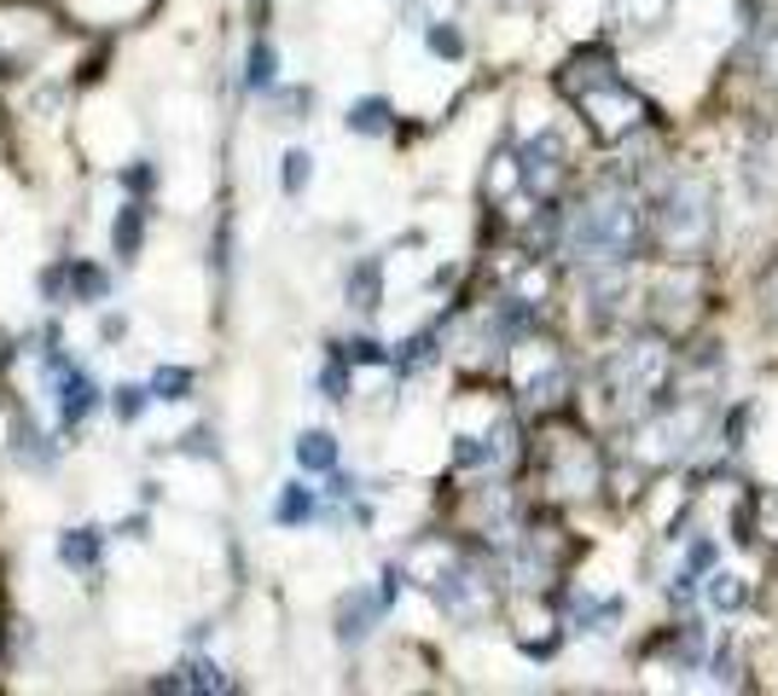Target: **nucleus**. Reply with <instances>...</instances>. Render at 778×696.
Segmentation results:
<instances>
[{"mask_svg": "<svg viewBox=\"0 0 778 696\" xmlns=\"http://www.w3.org/2000/svg\"><path fill=\"white\" fill-rule=\"evenodd\" d=\"M558 81H564V93L587 111V122H592V134H599V139H622V134L645 128V122L657 116V111H651V99L633 93L627 81H622L610 47H581V53L564 65Z\"/></svg>", "mask_w": 778, "mask_h": 696, "instance_id": "nucleus-1", "label": "nucleus"}, {"mask_svg": "<svg viewBox=\"0 0 778 696\" xmlns=\"http://www.w3.org/2000/svg\"><path fill=\"white\" fill-rule=\"evenodd\" d=\"M640 238H645V215H640V203H633V192L604 187L569 215L564 250L576 261H610V268H622V261L640 250Z\"/></svg>", "mask_w": 778, "mask_h": 696, "instance_id": "nucleus-2", "label": "nucleus"}, {"mask_svg": "<svg viewBox=\"0 0 778 696\" xmlns=\"http://www.w3.org/2000/svg\"><path fill=\"white\" fill-rule=\"evenodd\" d=\"M714 244V187L703 175H674L657 203V250L668 261H703Z\"/></svg>", "mask_w": 778, "mask_h": 696, "instance_id": "nucleus-3", "label": "nucleus"}, {"mask_svg": "<svg viewBox=\"0 0 778 696\" xmlns=\"http://www.w3.org/2000/svg\"><path fill=\"white\" fill-rule=\"evenodd\" d=\"M41 366H47V378H53V389H58V424L76 429V424L99 406V383H93V378H88V372H81V366L65 355L58 332H47V355H41Z\"/></svg>", "mask_w": 778, "mask_h": 696, "instance_id": "nucleus-4", "label": "nucleus"}, {"mask_svg": "<svg viewBox=\"0 0 778 696\" xmlns=\"http://www.w3.org/2000/svg\"><path fill=\"white\" fill-rule=\"evenodd\" d=\"M518 175H523V192L529 198H541V203H552L564 192V180H569V162H564V139L552 134V128H541L535 139L523 146V162H518Z\"/></svg>", "mask_w": 778, "mask_h": 696, "instance_id": "nucleus-5", "label": "nucleus"}, {"mask_svg": "<svg viewBox=\"0 0 778 696\" xmlns=\"http://www.w3.org/2000/svg\"><path fill=\"white\" fill-rule=\"evenodd\" d=\"M698 429H703V413L698 406H674V413H663L657 424L645 429V464H680L691 453V441H698Z\"/></svg>", "mask_w": 778, "mask_h": 696, "instance_id": "nucleus-6", "label": "nucleus"}, {"mask_svg": "<svg viewBox=\"0 0 778 696\" xmlns=\"http://www.w3.org/2000/svg\"><path fill=\"white\" fill-rule=\"evenodd\" d=\"M546 482L558 487V494H587V487H599V453L581 441V436H564L552 441V464H546Z\"/></svg>", "mask_w": 778, "mask_h": 696, "instance_id": "nucleus-7", "label": "nucleus"}, {"mask_svg": "<svg viewBox=\"0 0 778 696\" xmlns=\"http://www.w3.org/2000/svg\"><path fill=\"white\" fill-rule=\"evenodd\" d=\"M99 558H105V528H65L58 535V563L76 575H93Z\"/></svg>", "mask_w": 778, "mask_h": 696, "instance_id": "nucleus-8", "label": "nucleus"}, {"mask_svg": "<svg viewBox=\"0 0 778 696\" xmlns=\"http://www.w3.org/2000/svg\"><path fill=\"white\" fill-rule=\"evenodd\" d=\"M378 616H384V604L373 598V592H349V598H343V609H337V639H343V644H360L366 627H373Z\"/></svg>", "mask_w": 778, "mask_h": 696, "instance_id": "nucleus-9", "label": "nucleus"}, {"mask_svg": "<svg viewBox=\"0 0 778 696\" xmlns=\"http://www.w3.org/2000/svg\"><path fill=\"white\" fill-rule=\"evenodd\" d=\"M314 510H320L314 487L285 482V487H279V499H274V523H279V528H302V523H314Z\"/></svg>", "mask_w": 778, "mask_h": 696, "instance_id": "nucleus-10", "label": "nucleus"}, {"mask_svg": "<svg viewBox=\"0 0 778 696\" xmlns=\"http://www.w3.org/2000/svg\"><path fill=\"white\" fill-rule=\"evenodd\" d=\"M111 244H116V261L140 256V244H146V203H122L116 227H111Z\"/></svg>", "mask_w": 778, "mask_h": 696, "instance_id": "nucleus-11", "label": "nucleus"}, {"mask_svg": "<svg viewBox=\"0 0 778 696\" xmlns=\"http://www.w3.org/2000/svg\"><path fill=\"white\" fill-rule=\"evenodd\" d=\"M349 128L355 134H366V139H378V134H389V128H396V105H389V99H355V105H349Z\"/></svg>", "mask_w": 778, "mask_h": 696, "instance_id": "nucleus-12", "label": "nucleus"}, {"mask_svg": "<svg viewBox=\"0 0 778 696\" xmlns=\"http://www.w3.org/2000/svg\"><path fill=\"white\" fill-rule=\"evenodd\" d=\"M65 284H70V296H65V302H88V308L111 291L105 268H93V261H65Z\"/></svg>", "mask_w": 778, "mask_h": 696, "instance_id": "nucleus-13", "label": "nucleus"}, {"mask_svg": "<svg viewBox=\"0 0 778 696\" xmlns=\"http://www.w3.org/2000/svg\"><path fill=\"white\" fill-rule=\"evenodd\" d=\"M157 691H233V680L215 662H187L180 680H157Z\"/></svg>", "mask_w": 778, "mask_h": 696, "instance_id": "nucleus-14", "label": "nucleus"}, {"mask_svg": "<svg viewBox=\"0 0 778 696\" xmlns=\"http://www.w3.org/2000/svg\"><path fill=\"white\" fill-rule=\"evenodd\" d=\"M297 464L302 470H337V436H325V429H302V436H297Z\"/></svg>", "mask_w": 778, "mask_h": 696, "instance_id": "nucleus-15", "label": "nucleus"}, {"mask_svg": "<svg viewBox=\"0 0 778 696\" xmlns=\"http://www.w3.org/2000/svg\"><path fill=\"white\" fill-rule=\"evenodd\" d=\"M378 296H384V268H378V256H373V261H360V268L349 273V302H355L360 314H373Z\"/></svg>", "mask_w": 778, "mask_h": 696, "instance_id": "nucleus-16", "label": "nucleus"}, {"mask_svg": "<svg viewBox=\"0 0 778 696\" xmlns=\"http://www.w3.org/2000/svg\"><path fill=\"white\" fill-rule=\"evenodd\" d=\"M657 296H663V302H691V296H703V284H698V279H691V291H686V284H663V291H657ZM698 314H703V308H686L680 319H668V308H657V325H663V332H668V337H680V325H686V332H691V325H698Z\"/></svg>", "mask_w": 778, "mask_h": 696, "instance_id": "nucleus-17", "label": "nucleus"}, {"mask_svg": "<svg viewBox=\"0 0 778 696\" xmlns=\"http://www.w3.org/2000/svg\"><path fill=\"white\" fill-rule=\"evenodd\" d=\"M274 76H279V53L268 47V41H256L251 58H244V88L268 93V88H274Z\"/></svg>", "mask_w": 778, "mask_h": 696, "instance_id": "nucleus-18", "label": "nucleus"}, {"mask_svg": "<svg viewBox=\"0 0 778 696\" xmlns=\"http://www.w3.org/2000/svg\"><path fill=\"white\" fill-rule=\"evenodd\" d=\"M146 389H152V401H187L192 395V372H187V366H157Z\"/></svg>", "mask_w": 778, "mask_h": 696, "instance_id": "nucleus-19", "label": "nucleus"}, {"mask_svg": "<svg viewBox=\"0 0 778 696\" xmlns=\"http://www.w3.org/2000/svg\"><path fill=\"white\" fill-rule=\"evenodd\" d=\"M709 604L732 616V609H744V604H749V586H744L738 575H714V581H709Z\"/></svg>", "mask_w": 778, "mask_h": 696, "instance_id": "nucleus-20", "label": "nucleus"}, {"mask_svg": "<svg viewBox=\"0 0 778 696\" xmlns=\"http://www.w3.org/2000/svg\"><path fill=\"white\" fill-rule=\"evenodd\" d=\"M279 162H285V169H279V187L297 198L302 187H309V175H314V157H309V151H285Z\"/></svg>", "mask_w": 778, "mask_h": 696, "instance_id": "nucleus-21", "label": "nucleus"}, {"mask_svg": "<svg viewBox=\"0 0 778 696\" xmlns=\"http://www.w3.org/2000/svg\"><path fill=\"white\" fill-rule=\"evenodd\" d=\"M616 18H640V30L668 24V0H616Z\"/></svg>", "mask_w": 778, "mask_h": 696, "instance_id": "nucleus-22", "label": "nucleus"}, {"mask_svg": "<svg viewBox=\"0 0 778 696\" xmlns=\"http://www.w3.org/2000/svg\"><path fill=\"white\" fill-rule=\"evenodd\" d=\"M320 389H325V401H349V360L332 348V366L320 372Z\"/></svg>", "mask_w": 778, "mask_h": 696, "instance_id": "nucleus-23", "label": "nucleus"}, {"mask_svg": "<svg viewBox=\"0 0 778 696\" xmlns=\"http://www.w3.org/2000/svg\"><path fill=\"white\" fill-rule=\"evenodd\" d=\"M337 355H343V360H355V366H389V348H384V343H373V337L337 343Z\"/></svg>", "mask_w": 778, "mask_h": 696, "instance_id": "nucleus-24", "label": "nucleus"}, {"mask_svg": "<svg viewBox=\"0 0 778 696\" xmlns=\"http://www.w3.org/2000/svg\"><path fill=\"white\" fill-rule=\"evenodd\" d=\"M430 53H436V58H465V35L454 30V24H430Z\"/></svg>", "mask_w": 778, "mask_h": 696, "instance_id": "nucleus-25", "label": "nucleus"}, {"mask_svg": "<svg viewBox=\"0 0 778 696\" xmlns=\"http://www.w3.org/2000/svg\"><path fill=\"white\" fill-rule=\"evenodd\" d=\"M146 401H152V389H140V383H122V389H116V418H122V424H134L140 413H146Z\"/></svg>", "mask_w": 778, "mask_h": 696, "instance_id": "nucleus-26", "label": "nucleus"}, {"mask_svg": "<svg viewBox=\"0 0 778 696\" xmlns=\"http://www.w3.org/2000/svg\"><path fill=\"white\" fill-rule=\"evenodd\" d=\"M430 348H436V332H419L413 343H407V355H396V360H401V372H419V366L430 360Z\"/></svg>", "mask_w": 778, "mask_h": 696, "instance_id": "nucleus-27", "label": "nucleus"}, {"mask_svg": "<svg viewBox=\"0 0 778 696\" xmlns=\"http://www.w3.org/2000/svg\"><path fill=\"white\" fill-rule=\"evenodd\" d=\"M279 111H285V122H302V111H309V93H302V88H285V93H279Z\"/></svg>", "mask_w": 778, "mask_h": 696, "instance_id": "nucleus-28", "label": "nucleus"}, {"mask_svg": "<svg viewBox=\"0 0 778 696\" xmlns=\"http://www.w3.org/2000/svg\"><path fill=\"white\" fill-rule=\"evenodd\" d=\"M152 180H157L152 162H140V169H122V187H129V192H152Z\"/></svg>", "mask_w": 778, "mask_h": 696, "instance_id": "nucleus-29", "label": "nucleus"}, {"mask_svg": "<svg viewBox=\"0 0 778 696\" xmlns=\"http://www.w3.org/2000/svg\"><path fill=\"white\" fill-rule=\"evenodd\" d=\"M709 563H714V540H698V546H691V558H686V575H703Z\"/></svg>", "mask_w": 778, "mask_h": 696, "instance_id": "nucleus-30", "label": "nucleus"}, {"mask_svg": "<svg viewBox=\"0 0 778 696\" xmlns=\"http://www.w3.org/2000/svg\"><path fill=\"white\" fill-rule=\"evenodd\" d=\"M749 413L755 406H738V413L726 418V447H744V429H749Z\"/></svg>", "mask_w": 778, "mask_h": 696, "instance_id": "nucleus-31", "label": "nucleus"}, {"mask_svg": "<svg viewBox=\"0 0 778 696\" xmlns=\"http://www.w3.org/2000/svg\"><path fill=\"white\" fill-rule=\"evenodd\" d=\"M755 510H762V528H773L778 540V494H755Z\"/></svg>", "mask_w": 778, "mask_h": 696, "instance_id": "nucleus-32", "label": "nucleus"}, {"mask_svg": "<svg viewBox=\"0 0 778 696\" xmlns=\"http://www.w3.org/2000/svg\"><path fill=\"white\" fill-rule=\"evenodd\" d=\"M762 296H767V314L778 319V261H773V268L762 273Z\"/></svg>", "mask_w": 778, "mask_h": 696, "instance_id": "nucleus-33", "label": "nucleus"}]
</instances>
